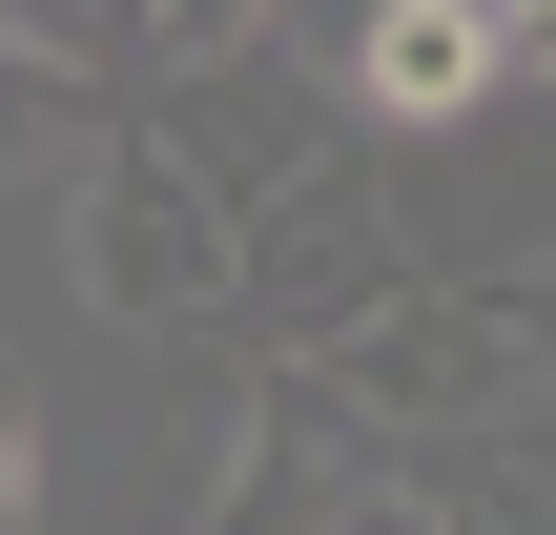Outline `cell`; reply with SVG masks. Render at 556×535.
Masks as SVG:
<instances>
[{"instance_id": "6da1fadb", "label": "cell", "mask_w": 556, "mask_h": 535, "mask_svg": "<svg viewBox=\"0 0 556 535\" xmlns=\"http://www.w3.org/2000/svg\"><path fill=\"white\" fill-rule=\"evenodd\" d=\"M62 247H83V309L103 330H227V268H248V206L124 103L103 144H83V186H62Z\"/></svg>"}, {"instance_id": "7a4b0ae2", "label": "cell", "mask_w": 556, "mask_h": 535, "mask_svg": "<svg viewBox=\"0 0 556 535\" xmlns=\"http://www.w3.org/2000/svg\"><path fill=\"white\" fill-rule=\"evenodd\" d=\"M392 289H433V268H413V206H392V186H371V165L330 144L309 186H268V206H248L227 330H248V351H330V330H371Z\"/></svg>"}, {"instance_id": "3957f363", "label": "cell", "mask_w": 556, "mask_h": 535, "mask_svg": "<svg viewBox=\"0 0 556 535\" xmlns=\"http://www.w3.org/2000/svg\"><path fill=\"white\" fill-rule=\"evenodd\" d=\"M289 371H309L351 433H392V454H413V433H495V412H516V330H495L475 289H392L371 330H330V351H289Z\"/></svg>"}, {"instance_id": "277c9868", "label": "cell", "mask_w": 556, "mask_h": 535, "mask_svg": "<svg viewBox=\"0 0 556 535\" xmlns=\"http://www.w3.org/2000/svg\"><path fill=\"white\" fill-rule=\"evenodd\" d=\"M165 144H186V165H206L227 206H268V186H309V165H330V82H289L268 41H248V62H186Z\"/></svg>"}, {"instance_id": "5b68a950", "label": "cell", "mask_w": 556, "mask_h": 535, "mask_svg": "<svg viewBox=\"0 0 556 535\" xmlns=\"http://www.w3.org/2000/svg\"><path fill=\"white\" fill-rule=\"evenodd\" d=\"M495 103V0H371V41H351V124H475Z\"/></svg>"}, {"instance_id": "8992f818", "label": "cell", "mask_w": 556, "mask_h": 535, "mask_svg": "<svg viewBox=\"0 0 556 535\" xmlns=\"http://www.w3.org/2000/svg\"><path fill=\"white\" fill-rule=\"evenodd\" d=\"M124 103H103V62L62 41V21H0V186H83V144H103Z\"/></svg>"}, {"instance_id": "52a82bcc", "label": "cell", "mask_w": 556, "mask_h": 535, "mask_svg": "<svg viewBox=\"0 0 556 535\" xmlns=\"http://www.w3.org/2000/svg\"><path fill=\"white\" fill-rule=\"evenodd\" d=\"M351 41H371V0H268V62L330 82V103H351Z\"/></svg>"}, {"instance_id": "ba28073f", "label": "cell", "mask_w": 556, "mask_h": 535, "mask_svg": "<svg viewBox=\"0 0 556 535\" xmlns=\"http://www.w3.org/2000/svg\"><path fill=\"white\" fill-rule=\"evenodd\" d=\"M124 21L165 41V82H186V62H248V41H268V0H124Z\"/></svg>"}, {"instance_id": "9c48e42d", "label": "cell", "mask_w": 556, "mask_h": 535, "mask_svg": "<svg viewBox=\"0 0 556 535\" xmlns=\"http://www.w3.org/2000/svg\"><path fill=\"white\" fill-rule=\"evenodd\" d=\"M41 515H62V495H41V392L0 371V535H41Z\"/></svg>"}, {"instance_id": "30bf717a", "label": "cell", "mask_w": 556, "mask_h": 535, "mask_svg": "<svg viewBox=\"0 0 556 535\" xmlns=\"http://www.w3.org/2000/svg\"><path fill=\"white\" fill-rule=\"evenodd\" d=\"M495 103H556V0H495Z\"/></svg>"}, {"instance_id": "8fae6325", "label": "cell", "mask_w": 556, "mask_h": 535, "mask_svg": "<svg viewBox=\"0 0 556 535\" xmlns=\"http://www.w3.org/2000/svg\"><path fill=\"white\" fill-rule=\"evenodd\" d=\"M495 330H516V392H536V412H556V268H536V289H516V309H495Z\"/></svg>"}, {"instance_id": "7c38bea8", "label": "cell", "mask_w": 556, "mask_h": 535, "mask_svg": "<svg viewBox=\"0 0 556 535\" xmlns=\"http://www.w3.org/2000/svg\"><path fill=\"white\" fill-rule=\"evenodd\" d=\"M309 535H330V515H309Z\"/></svg>"}]
</instances>
